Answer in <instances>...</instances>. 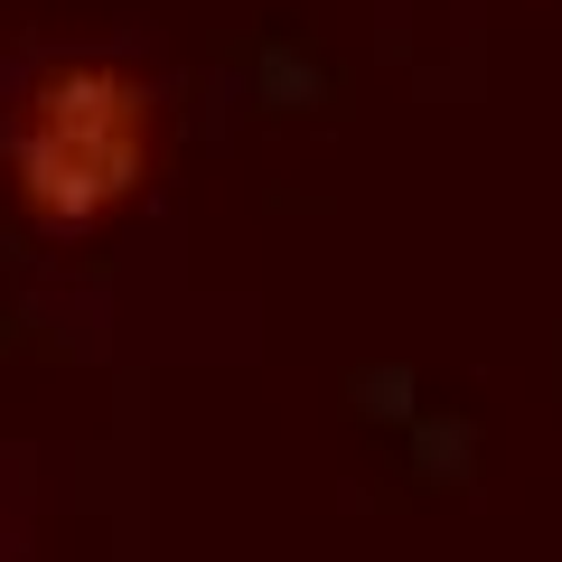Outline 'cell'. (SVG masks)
<instances>
[{"mask_svg":"<svg viewBox=\"0 0 562 562\" xmlns=\"http://www.w3.org/2000/svg\"><path fill=\"white\" fill-rule=\"evenodd\" d=\"M150 94H140V76H122V66L103 57H76V66H47L38 85H29L20 122H10V179H20V206L38 225H94L113 216L122 198L140 188V169H150Z\"/></svg>","mask_w":562,"mask_h":562,"instance_id":"cell-1","label":"cell"}]
</instances>
